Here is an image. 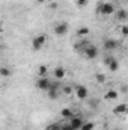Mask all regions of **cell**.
<instances>
[{"label": "cell", "instance_id": "1", "mask_svg": "<svg viewBox=\"0 0 128 130\" xmlns=\"http://www.w3.org/2000/svg\"><path fill=\"white\" fill-rule=\"evenodd\" d=\"M115 12V6L112 3H99L96 8V14L99 15H112Z\"/></svg>", "mask_w": 128, "mask_h": 130}, {"label": "cell", "instance_id": "4", "mask_svg": "<svg viewBox=\"0 0 128 130\" xmlns=\"http://www.w3.org/2000/svg\"><path fill=\"white\" fill-rule=\"evenodd\" d=\"M50 86H51V80H50L47 76H45V77H39V79L36 80V88L41 89V91H48Z\"/></svg>", "mask_w": 128, "mask_h": 130}, {"label": "cell", "instance_id": "16", "mask_svg": "<svg viewBox=\"0 0 128 130\" xmlns=\"http://www.w3.org/2000/svg\"><path fill=\"white\" fill-rule=\"evenodd\" d=\"M47 73H48V67H47V65H39V68H38V74H39V77H45Z\"/></svg>", "mask_w": 128, "mask_h": 130}, {"label": "cell", "instance_id": "8", "mask_svg": "<svg viewBox=\"0 0 128 130\" xmlns=\"http://www.w3.org/2000/svg\"><path fill=\"white\" fill-rule=\"evenodd\" d=\"M115 115H125L128 113V104L127 103H121V104H118L116 107H113V110H112Z\"/></svg>", "mask_w": 128, "mask_h": 130}, {"label": "cell", "instance_id": "6", "mask_svg": "<svg viewBox=\"0 0 128 130\" xmlns=\"http://www.w3.org/2000/svg\"><path fill=\"white\" fill-rule=\"evenodd\" d=\"M74 91H75V95L77 98H80V100H86L88 98V88L86 86H83V85H77L75 88H74Z\"/></svg>", "mask_w": 128, "mask_h": 130}, {"label": "cell", "instance_id": "11", "mask_svg": "<svg viewBox=\"0 0 128 130\" xmlns=\"http://www.w3.org/2000/svg\"><path fill=\"white\" fill-rule=\"evenodd\" d=\"M65 74H66V71H65L63 67H60V65H59V67H56V68H54V77H56L57 80H62V79L65 77Z\"/></svg>", "mask_w": 128, "mask_h": 130}, {"label": "cell", "instance_id": "21", "mask_svg": "<svg viewBox=\"0 0 128 130\" xmlns=\"http://www.w3.org/2000/svg\"><path fill=\"white\" fill-rule=\"evenodd\" d=\"M62 91H63V94H66V95H71V94H72V86H68V85H66V86L62 88Z\"/></svg>", "mask_w": 128, "mask_h": 130}, {"label": "cell", "instance_id": "26", "mask_svg": "<svg viewBox=\"0 0 128 130\" xmlns=\"http://www.w3.org/2000/svg\"><path fill=\"white\" fill-rule=\"evenodd\" d=\"M121 2H125V0H121Z\"/></svg>", "mask_w": 128, "mask_h": 130}, {"label": "cell", "instance_id": "23", "mask_svg": "<svg viewBox=\"0 0 128 130\" xmlns=\"http://www.w3.org/2000/svg\"><path fill=\"white\" fill-rule=\"evenodd\" d=\"M119 29H121V33H122L124 36H128V26H121Z\"/></svg>", "mask_w": 128, "mask_h": 130}, {"label": "cell", "instance_id": "7", "mask_svg": "<svg viewBox=\"0 0 128 130\" xmlns=\"http://www.w3.org/2000/svg\"><path fill=\"white\" fill-rule=\"evenodd\" d=\"M104 50H107V52H112V50H115V48H118V45H119V42L116 41V39H112V38H109V39H104Z\"/></svg>", "mask_w": 128, "mask_h": 130}, {"label": "cell", "instance_id": "9", "mask_svg": "<svg viewBox=\"0 0 128 130\" xmlns=\"http://www.w3.org/2000/svg\"><path fill=\"white\" fill-rule=\"evenodd\" d=\"M54 33L59 36H63L65 33H68V24L66 23H57L54 26Z\"/></svg>", "mask_w": 128, "mask_h": 130}, {"label": "cell", "instance_id": "13", "mask_svg": "<svg viewBox=\"0 0 128 130\" xmlns=\"http://www.w3.org/2000/svg\"><path fill=\"white\" fill-rule=\"evenodd\" d=\"M128 17V12L125 9H121V11H118L116 12V20H119V21H124V20H127Z\"/></svg>", "mask_w": 128, "mask_h": 130}, {"label": "cell", "instance_id": "20", "mask_svg": "<svg viewBox=\"0 0 128 130\" xmlns=\"http://www.w3.org/2000/svg\"><path fill=\"white\" fill-rule=\"evenodd\" d=\"M95 77H96V80H98L99 83H104V82H105V76H104L102 73H98V74H95Z\"/></svg>", "mask_w": 128, "mask_h": 130}, {"label": "cell", "instance_id": "2", "mask_svg": "<svg viewBox=\"0 0 128 130\" xmlns=\"http://www.w3.org/2000/svg\"><path fill=\"white\" fill-rule=\"evenodd\" d=\"M45 42H47V36L45 35H36L32 39V48L33 50H41Z\"/></svg>", "mask_w": 128, "mask_h": 130}, {"label": "cell", "instance_id": "19", "mask_svg": "<svg viewBox=\"0 0 128 130\" xmlns=\"http://www.w3.org/2000/svg\"><path fill=\"white\" fill-rule=\"evenodd\" d=\"M94 127H95V124L92 121H84V124L81 126L80 130H94Z\"/></svg>", "mask_w": 128, "mask_h": 130}, {"label": "cell", "instance_id": "24", "mask_svg": "<svg viewBox=\"0 0 128 130\" xmlns=\"http://www.w3.org/2000/svg\"><path fill=\"white\" fill-rule=\"evenodd\" d=\"M62 130H74L71 124H62Z\"/></svg>", "mask_w": 128, "mask_h": 130}, {"label": "cell", "instance_id": "22", "mask_svg": "<svg viewBox=\"0 0 128 130\" xmlns=\"http://www.w3.org/2000/svg\"><path fill=\"white\" fill-rule=\"evenodd\" d=\"M88 2H89V0H77V6H78V8H84V6L88 5Z\"/></svg>", "mask_w": 128, "mask_h": 130}, {"label": "cell", "instance_id": "3", "mask_svg": "<svg viewBox=\"0 0 128 130\" xmlns=\"http://www.w3.org/2000/svg\"><path fill=\"white\" fill-rule=\"evenodd\" d=\"M81 53H83L88 59H95L96 56H98V48H96L94 44H89V45H86V47L81 50Z\"/></svg>", "mask_w": 128, "mask_h": 130}, {"label": "cell", "instance_id": "12", "mask_svg": "<svg viewBox=\"0 0 128 130\" xmlns=\"http://www.w3.org/2000/svg\"><path fill=\"white\" fill-rule=\"evenodd\" d=\"M118 97H119V94H118L116 89H109V91L104 94V98H105V100H116Z\"/></svg>", "mask_w": 128, "mask_h": 130}, {"label": "cell", "instance_id": "17", "mask_svg": "<svg viewBox=\"0 0 128 130\" xmlns=\"http://www.w3.org/2000/svg\"><path fill=\"white\" fill-rule=\"evenodd\" d=\"M47 94H48V98L50 100H56V98L59 97V89H48Z\"/></svg>", "mask_w": 128, "mask_h": 130}, {"label": "cell", "instance_id": "18", "mask_svg": "<svg viewBox=\"0 0 128 130\" xmlns=\"http://www.w3.org/2000/svg\"><path fill=\"white\" fill-rule=\"evenodd\" d=\"M11 74H12V71H11L9 68H6V67H2V68H0V76H2V77H9Z\"/></svg>", "mask_w": 128, "mask_h": 130}, {"label": "cell", "instance_id": "14", "mask_svg": "<svg viewBox=\"0 0 128 130\" xmlns=\"http://www.w3.org/2000/svg\"><path fill=\"white\" fill-rule=\"evenodd\" d=\"M60 115H62L63 118H69V120H71V118L74 117V112H72L69 107H65V109H62V110H60Z\"/></svg>", "mask_w": 128, "mask_h": 130}, {"label": "cell", "instance_id": "15", "mask_svg": "<svg viewBox=\"0 0 128 130\" xmlns=\"http://www.w3.org/2000/svg\"><path fill=\"white\" fill-rule=\"evenodd\" d=\"M89 32H91V29L86 27V26H81V27L77 29V35L78 36H86V35H89Z\"/></svg>", "mask_w": 128, "mask_h": 130}, {"label": "cell", "instance_id": "5", "mask_svg": "<svg viewBox=\"0 0 128 130\" xmlns=\"http://www.w3.org/2000/svg\"><path fill=\"white\" fill-rule=\"evenodd\" d=\"M104 62H105V65L109 67V70H110L112 73H116V71L119 70V61H118L116 58H113V56H107V58L104 59Z\"/></svg>", "mask_w": 128, "mask_h": 130}, {"label": "cell", "instance_id": "10", "mask_svg": "<svg viewBox=\"0 0 128 130\" xmlns=\"http://www.w3.org/2000/svg\"><path fill=\"white\" fill-rule=\"evenodd\" d=\"M69 124L74 127V130H80L81 129V126L84 124V121H83L80 117H72V118L69 120Z\"/></svg>", "mask_w": 128, "mask_h": 130}, {"label": "cell", "instance_id": "25", "mask_svg": "<svg viewBox=\"0 0 128 130\" xmlns=\"http://www.w3.org/2000/svg\"><path fill=\"white\" fill-rule=\"evenodd\" d=\"M115 130H122V129H115Z\"/></svg>", "mask_w": 128, "mask_h": 130}]
</instances>
